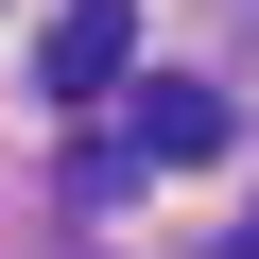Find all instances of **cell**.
<instances>
[{"instance_id": "1", "label": "cell", "mask_w": 259, "mask_h": 259, "mask_svg": "<svg viewBox=\"0 0 259 259\" xmlns=\"http://www.w3.org/2000/svg\"><path fill=\"white\" fill-rule=\"evenodd\" d=\"M121 52H139V0H52V35H35V87L52 104H104Z\"/></svg>"}, {"instance_id": "2", "label": "cell", "mask_w": 259, "mask_h": 259, "mask_svg": "<svg viewBox=\"0 0 259 259\" xmlns=\"http://www.w3.org/2000/svg\"><path fill=\"white\" fill-rule=\"evenodd\" d=\"M121 156H139V173L225 156V87H139V104H121Z\"/></svg>"}]
</instances>
